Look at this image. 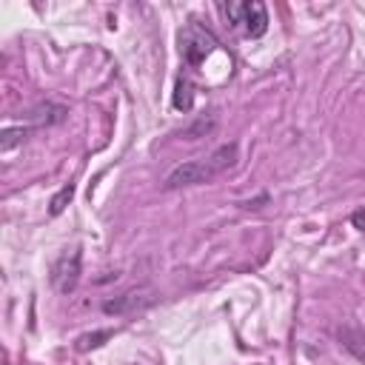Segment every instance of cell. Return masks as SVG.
<instances>
[{"label": "cell", "mask_w": 365, "mask_h": 365, "mask_svg": "<svg viewBox=\"0 0 365 365\" xmlns=\"http://www.w3.org/2000/svg\"><path fill=\"white\" fill-rule=\"evenodd\" d=\"M194 106V86L189 77H180L174 86V109L177 111H192Z\"/></svg>", "instance_id": "cell-5"}, {"label": "cell", "mask_w": 365, "mask_h": 365, "mask_svg": "<svg viewBox=\"0 0 365 365\" xmlns=\"http://www.w3.org/2000/svg\"><path fill=\"white\" fill-rule=\"evenodd\" d=\"M240 157V146L237 143H226L220 148H215L208 157H200V160H189V163H180L169 177L163 186L169 192L174 189H186V186H203V182H211L215 177H220L223 171H228Z\"/></svg>", "instance_id": "cell-1"}, {"label": "cell", "mask_w": 365, "mask_h": 365, "mask_svg": "<svg viewBox=\"0 0 365 365\" xmlns=\"http://www.w3.org/2000/svg\"><path fill=\"white\" fill-rule=\"evenodd\" d=\"M215 123H217L215 117H208V120H205V117H200L194 126H189L186 132H182V137H186V140H197V137H203V134H208L211 129H215Z\"/></svg>", "instance_id": "cell-9"}, {"label": "cell", "mask_w": 365, "mask_h": 365, "mask_svg": "<svg viewBox=\"0 0 365 365\" xmlns=\"http://www.w3.org/2000/svg\"><path fill=\"white\" fill-rule=\"evenodd\" d=\"M72 197H75V186L69 182V186H63L54 197H52V203H49V215L52 217H57V215H63V208L72 203Z\"/></svg>", "instance_id": "cell-7"}, {"label": "cell", "mask_w": 365, "mask_h": 365, "mask_svg": "<svg viewBox=\"0 0 365 365\" xmlns=\"http://www.w3.org/2000/svg\"><path fill=\"white\" fill-rule=\"evenodd\" d=\"M351 223H354V228H359V231H365V208H359V211H354V215H351Z\"/></svg>", "instance_id": "cell-11"}, {"label": "cell", "mask_w": 365, "mask_h": 365, "mask_svg": "<svg viewBox=\"0 0 365 365\" xmlns=\"http://www.w3.org/2000/svg\"><path fill=\"white\" fill-rule=\"evenodd\" d=\"M114 331H95V334H83V337H77V348L80 351H91V348H100L106 340H111Z\"/></svg>", "instance_id": "cell-8"}, {"label": "cell", "mask_w": 365, "mask_h": 365, "mask_svg": "<svg viewBox=\"0 0 365 365\" xmlns=\"http://www.w3.org/2000/svg\"><path fill=\"white\" fill-rule=\"evenodd\" d=\"M228 23L246 38H263L268 32V9L260 0H231L223 6Z\"/></svg>", "instance_id": "cell-2"}, {"label": "cell", "mask_w": 365, "mask_h": 365, "mask_svg": "<svg viewBox=\"0 0 365 365\" xmlns=\"http://www.w3.org/2000/svg\"><path fill=\"white\" fill-rule=\"evenodd\" d=\"M217 46H220L217 38L211 35L205 26H200V23L182 26V32H180V54H182V60H186L189 66H200Z\"/></svg>", "instance_id": "cell-3"}, {"label": "cell", "mask_w": 365, "mask_h": 365, "mask_svg": "<svg viewBox=\"0 0 365 365\" xmlns=\"http://www.w3.org/2000/svg\"><path fill=\"white\" fill-rule=\"evenodd\" d=\"M29 132H32V129H6L3 137H0V151H12L20 140H26Z\"/></svg>", "instance_id": "cell-10"}, {"label": "cell", "mask_w": 365, "mask_h": 365, "mask_svg": "<svg viewBox=\"0 0 365 365\" xmlns=\"http://www.w3.org/2000/svg\"><path fill=\"white\" fill-rule=\"evenodd\" d=\"M80 271H83V251L77 246L66 249L52 268V286L57 288V294H72L80 283Z\"/></svg>", "instance_id": "cell-4"}, {"label": "cell", "mask_w": 365, "mask_h": 365, "mask_svg": "<svg viewBox=\"0 0 365 365\" xmlns=\"http://www.w3.org/2000/svg\"><path fill=\"white\" fill-rule=\"evenodd\" d=\"M134 306H140L137 294H123L120 300H106V302H103V311H106V314H123L126 309H134Z\"/></svg>", "instance_id": "cell-6"}]
</instances>
